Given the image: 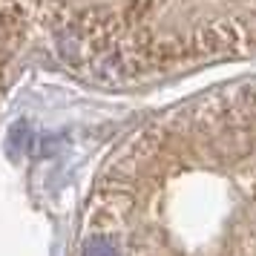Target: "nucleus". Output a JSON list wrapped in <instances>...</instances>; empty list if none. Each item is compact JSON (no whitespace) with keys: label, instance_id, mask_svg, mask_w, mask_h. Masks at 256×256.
Segmentation results:
<instances>
[{"label":"nucleus","instance_id":"1","mask_svg":"<svg viewBox=\"0 0 256 256\" xmlns=\"http://www.w3.org/2000/svg\"><path fill=\"white\" fill-rule=\"evenodd\" d=\"M75 256H256V78L132 130L95 176Z\"/></svg>","mask_w":256,"mask_h":256},{"label":"nucleus","instance_id":"2","mask_svg":"<svg viewBox=\"0 0 256 256\" xmlns=\"http://www.w3.org/2000/svg\"><path fill=\"white\" fill-rule=\"evenodd\" d=\"M44 18L60 58L101 84L256 55V0H44Z\"/></svg>","mask_w":256,"mask_h":256},{"label":"nucleus","instance_id":"3","mask_svg":"<svg viewBox=\"0 0 256 256\" xmlns=\"http://www.w3.org/2000/svg\"><path fill=\"white\" fill-rule=\"evenodd\" d=\"M44 0H0V101L12 84Z\"/></svg>","mask_w":256,"mask_h":256}]
</instances>
